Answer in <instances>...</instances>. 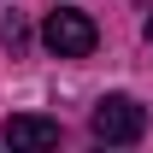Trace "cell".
<instances>
[{
	"label": "cell",
	"mask_w": 153,
	"mask_h": 153,
	"mask_svg": "<svg viewBox=\"0 0 153 153\" xmlns=\"http://www.w3.org/2000/svg\"><path fill=\"white\" fill-rule=\"evenodd\" d=\"M41 41H47V53L53 59H88L94 53V18L88 12H71V6H59V12H47V24H41Z\"/></svg>",
	"instance_id": "6da1fadb"
},
{
	"label": "cell",
	"mask_w": 153,
	"mask_h": 153,
	"mask_svg": "<svg viewBox=\"0 0 153 153\" xmlns=\"http://www.w3.org/2000/svg\"><path fill=\"white\" fill-rule=\"evenodd\" d=\"M88 130H94V141H106V147H130V141L147 135V112H141L130 94H106L94 106V118H88Z\"/></svg>",
	"instance_id": "7a4b0ae2"
},
{
	"label": "cell",
	"mask_w": 153,
	"mask_h": 153,
	"mask_svg": "<svg viewBox=\"0 0 153 153\" xmlns=\"http://www.w3.org/2000/svg\"><path fill=\"white\" fill-rule=\"evenodd\" d=\"M6 147H53L59 141V124L53 118H30V112H18V118H6Z\"/></svg>",
	"instance_id": "3957f363"
},
{
	"label": "cell",
	"mask_w": 153,
	"mask_h": 153,
	"mask_svg": "<svg viewBox=\"0 0 153 153\" xmlns=\"http://www.w3.org/2000/svg\"><path fill=\"white\" fill-rule=\"evenodd\" d=\"M0 47H6L12 59H18L24 47H30V24H24L18 12H6V18H0Z\"/></svg>",
	"instance_id": "277c9868"
},
{
	"label": "cell",
	"mask_w": 153,
	"mask_h": 153,
	"mask_svg": "<svg viewBox=\"0 0 153 153\" xmlns=\"http://www.w3.org/2000/svg\"><path fill=\"white\" fill-rule=\"evenodd\" d=\"M141 36H147V41H153V18H147V24H141Z\"/></svg>",
	"instance_id": "5b68a950"
}]
</instances>
